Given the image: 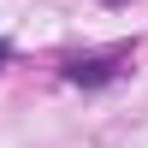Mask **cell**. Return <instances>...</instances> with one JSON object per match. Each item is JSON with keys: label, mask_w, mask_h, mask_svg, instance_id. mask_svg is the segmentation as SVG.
Here are the masks:
<instances>
[{"label": "cell", "mask_w": 148, "mask_h": 148, "mask_svg": "<svg viewBox=\"0 0 148 148\" xmlns=\"http://www.w3.org/2000/svg\"><path fill=\"white\" fill-rule=\"evenodd\" d=\"M65 77L71 83H107V77H113V53H89V59H71V65H65Z\"/></svg>", "instance_id": "obj_1"}, {"label": "cell", "mask_w": 148, "mask_h": 148, "mask_svg": "<svg viewBox=\"0 0 148 148\" xmlns=\"http://www.w3.org/2000/svg\"><path fill=\"white\" fill-rule=\"evenodd\" d=\"M0 65H6V42H0Z\"/></svg>", "instance_id": "obj_2"}]
</instances>
